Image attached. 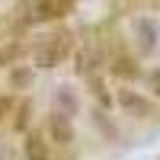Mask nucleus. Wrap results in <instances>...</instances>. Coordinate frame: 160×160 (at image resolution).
Masks as SVG:
<instances>
[{"mask_svg": "<svg viewBox=\"0 0 160 160\" xmlns=\"http://www.w3.org/2000/svg\"><path fill=\"white\" fill-rule=\"evenodd\" d=\"M64 55H68V38L48 35V42L35 51V64H42V68H51V64H58Z\"/></svg>", "mask_w": 160, "mask_h": 160, "instance_id": "obj_1", "label": "nucleus"}, {"mask_svg": "<svg viewBox=\"0 0 160 160\" xmlns=\"http://www.w3.org/2000/svg\"><path fill=\"white\" fill-rule=\"evenodd\" d=\"M74 7V0H38L35 3V19H58L68 16Z\"/></svg>", "mask_w": 160, "mask_h": 160, "instance_id": "obj_2", "label": "nucleus"}, {"mask_svg": "<svg viewBox=\"0 0 160 160\" xmlns=\"http://www.w3.org/2000/svg\"><path fill=\"white\" fill-rule=\"evenodd\" d=\"M51 135H55V141H58V144H68V141L74 138L68 115H61V112H55V115H51Z\"/></svg>", "mask_w": 160, "mask_h": 160, "instance_id": "obj_3", "label": "nucleus"}, {"mask_svg": "<svg viewBox=\"0 0 160 160\" xmlns=\"http://www.w3.org/2000/svg\"><path fill=\"white\" fill-rule=\"evenodd\" d=\"M26 160H51V157H48V144L38 138V135H29V138H26Z\"/></svg>", "mask_w": 160, "mask_h": 160, "instance_id": "obj_4", "label": "nucleus"}, {"mask_svg": "<svg viewBox=\"0 0 160 160\" xmlns=\"http://www.w3.org/2000/svg\"><path fill=\"white\" fill-rule=\"evenodd\" d=\"M118 99H122V106H125V109H138V112H148V102H144V99L138 96V93H131V90H122V96H118Z\"/></svg>", "mask_w": 160, "mask_h": 160, "instance_id": "obj_5", "label": "nucleus"}, {"mask_svg": "<svg viewBox=\"0 0 160 160\" xmlns=\"http://www.w3.org/2000/svg\"><path fill=\"white\" fill-rule=\"evenodd\" d=\"M112 71H115V74H122V77H135V74H138V64L131 68V61H128V58H122V61H118Z\"/></svg>", "mask_w": 160, "mask_h": 160, "instance_id": "obj_6", "label": "nucleus"}, {"mask_svg": "<svg viewBox=\"0 0 160 160\" xmlns=\"http://www.w3.org/2000/svg\"><path fill=\"white\" fill-rule=\"evenodd\" d=\"M148 90L160 99V71H151V77H148Z\"/></svg>", "mask_w": 160, "mask_h": 160, "instance_id": "obj_7", "label": "nucleus"}, {"mask_svg": "<svg viewBox=\"0 0 160 160\" xmlns=\"http://www.w3.org/2000/svg\"><path fill=\"white\" fill-rule=\"evenodd\" d=\"M26 112H29V106L22 102V106H19V115L13 118V128H16V131H22V128H26Z\"/></svg>", "mask_w": 160, "mask_h": 160, "instance_id": "obj_8", "label": "nucleus"}]
</instances>
